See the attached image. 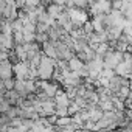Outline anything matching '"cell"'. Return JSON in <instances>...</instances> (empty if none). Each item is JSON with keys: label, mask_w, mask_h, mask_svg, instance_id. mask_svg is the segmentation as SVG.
<instances>
[{"label": "cell", "mask_w": 132, "mask_h": 132, "mask_svg": "<svg viewBox=\"0 0 132 132\" xmlns=\"http://www.w3.org/2000/svg\"><path fill=\"white\" fill-rule=\"evenodd\" d=\"M57 59H53L47 54L42 53V57H40V62L37 65V70H39V78L40 79H47V81H51V76H53V72H54V65H56Z\"/></svg>", "instance_id": "6da1fadb"}, {"label": "cell", "mask_w": 132, "mask_h": 132, "mask_svg": "<svg viewBox=\"0 0 132 132\" xmlns=\"http://www.w3.org/2000/svg\"><path fill=\"white\" fill-rule=\"evenodd\" d=\"M14 76V70H13V62L8 59L0 61V78L6 79V78H13Z\"/></svg>", "instance_id": "7a4b0ae2"}, {"label": "cell", "mask_w": 132, "mask_h": 132, "mask_svg": "<svg viewBox=\"0 0 132 132\" xmlns=\"http://www.w3.org/2000/svg\"><path fill=\"white\" fill-rule=\"evenodd\" d=\"M16 42H14V36L13 34H3L2 31H0V47H2L3 50H8L11 51L14 48Z\"/></svg>", "instance_id": "3957f363"}, {"label": "cell", "mask_w": 132, "mask_h": 132, "mask_svg": "<svg viewBox=\"0 0 132 132\" xmlns=\"http://www.w3.org/2000/svg\"><path fill=\"white\" fill-rule=\"evenodd\" d=\"M40 48H42V53H44V54H47V56H50V57H53V59H57V50H56L54 44H53L50 39L45 40L44 44H40Z\"/></svg>", "instance_id": "277c9868"}, {"label": "cell", "mask_w": 132, "mask_h": 132, "mask_svg": "<svg viewBox=\"0 0 132 132\" xmlns=\"http://www.w3.org/2000/svg\"><path fill=\"white\" fill-rule=\"evenodd\" d=\"M65 8H67L65 5H57V3H54V2H50V3L47 5V13L56 19V17H57V16H59Z\"/></svg>", "instance_id": "5b68a950"}, {"label": "cell", "mask_w": 132, "mask_h": 132, "mask_svg": "<svg viewBox=\"0 0 132 132\" xmlns=\"http://www.w3.org/2000/svg\"><path fill=\"white\" fill-rule=\"evenodd\" d=\"M67 62H69V69H70L72 72H78V70H81V69L84 67V61H82L81 57H78L76 54L72 56Z\"/></svg>", "instance_id": "8992f818"}, {"label": "cell", "mask_w": 132, "mask_h": 132, "mask_svg": "<svg viewBox=\"0 0 132 132\" xmlns=\"http://www.w3.org/2000/svg\"><path fill=\"white\" fill-rule=\"evenodd\" d=\"M123 34V28L121 27H109L107 28V37L109 40H118Z\"/></svg>", "instance_id": "52a82bcc"}, {"label": "cell", "mask_w": 132, "mask_h": 132, "mask_svg": "<svg viewBox=\"0 0 132 132\" xmlns=\"http://www.w3.org/2000/svg\"><path fill=\"white\" fill-rule=\"evenodd\" d=\"M13 50H14V53H16V56L19 57V61H27V59H28V51L25 50V47H23V44H16Z\"/></svg>", "instance_id": "ba28073f"}, {"label": "cell", "mask_w": 132, "mask_h": 132, "mask_svg": "<svg viewBox=\"0 0 132 132\" xmlns=\"http://www.w3.org/2000/svg\"><path fill=\"white\" fill-rule=\"evenodd\" d=\"M72 123V115H65V117H57L56 120V129L57 127H64Z\"/></svg>", "instance_id": "9c48e42d"}, {"label": "cell", "mask_w": 132, "mask_h": 132, "mask_svg": "<svg viewBox=\"0 0 132 132\" xmlns=\"http://www.w3.org/2000/svg\"><path fill=\"white\" fill-rule=\"evenodd\" d=\"M109 50H110V45H109V42H101V44H98V47H96L95 53H96L98 56H104V54H106Z\"/></svg>", "instance_id": "30bf717a"}, {"label": "cell", "mask_w": 132, "mask_h": 132, "mask_svg": "<svg viewBox=\"0 0 132 132\" xmlns=\"http://www.w3.org/2000/svg\"><path fill=\"white\" fill-rule=\"evenodd\" d=\"M79 110H82L81 109V106L75 101V100H72L70 101V104H69V115H73V113H78Z\"/></svg>", "instance_id": "8fae6325"}, {"label": "cell", "mask_w": 132, "mask_h": 132, "mask_svg": "<svg viewBox=\"0 0 132 132\" xmlns=\"http://www.w3.org/2000/svg\"><path fill=\"white\" fill-rule=\"evenodd\" d=\"M82 31L89 36V34H92V33H95V28H93V23H92V20L89 19V20H86L84 22V25H82Z\"/></svg>", "instance_id": "7c38bea8"}, {"label": "cell", "mask_w": 132, "mask_h": 132, "mask_svg": "<svg viewBox=\"0 0 132 132\" xmlns=\"http://www.w3.org/2000/svg\"><path fill=\"white\" fill-rule=\"evenodd\" d=\"M54 113L57 117H65V115H69V107L67 106H56Z\"/></svg>", "instance_id": "4fadbf2b"}, {"label": "cell", "mask_w": 132, "mask_h": 132, "mask_svg": "<svg viewBox=\"0 0 132 132\" xmlns=\"http://www.w3.org/2000/svg\"><path fill=\"white\" fill-rule=\"evenodd\" d=\"M14 36V42L16 44H23V30H16L13 33Z\"/></svg>", "instance_id": "5bb4252c"}, {"label": "cell", "mask_w": 132, "mask_h": 132, "mask_svg": "<svg viewBox=\"0 0 132 132\" xmlns=\"http://www.w3.org/2000/svg\"><path fill=\"white\" fill-rule=\"evenodd\" d=\"M37 23V22H36ZM36 23L34 22H27L23 23V31L25 33H36Z\"/></svg>", "instance_id": "9a60e30c"}, {"label": "cell", "mask_w": 132, "mask_h": 132, "mask_svg": "<svg viewBox=\"0 0 132 132\" xmlns=\"http://www.w3.org/2000/svg\"><path fill=\"white\" fill-rule=\"evenodd\" d=\"M48 28H50V25H47L44 22H37L36 23V33H47Z\"/></svg>", "instance_id": "2e32d148"}, {"label": "cell", "mask_w": 132, "mask_h": 132, "mask_svg": "<svg viewBox=\"0 0 132 132\" xmlns=\"http://www.w3.org/2000/svg\"><path fill=\"white\" fill-rule=\"evenodd\" d=\"M45 40H48V33H36V42L44 44Z\"/></svg>", "instance_id": "e0dca14e"}, {"label": "cell", "mask_w": 132, "mask_h": 132, "mask_svg": "<svg viewBox=\"0 0 132 132\" xmlns=\"http://www.w3.org/2000/svg\"><path fill=\"white\" fill-rule=\"evenodd\" d=\"M36 40V33H25L23 31V42H34Z\"/></svg>", "instance_id": "ac0fdd59"}, {"label": "cell", "mask_w": 132, "mask_h": 132, "mask_svg": "<svg viewBox=\"0 0 132 132\" xmlns=\"http://www.w3.org/2000/svg\"><path fill=\"white\" fill-rule=\"evenodd\" d=\"M42 3V0H25V5L30 6V8H36Z\"/></svg>", "instance_id": "d6986e66"}, {"label": "cell", "mask_w": 132, "mask_h": 132, "mask_svg": "<svg viewBox=\"0 0 132 132\" xmlns=\"http://www.w3.org/2000/svg\"><path fill=\"white\" fill-rule=\"evenodd\" d=\"M0 92H6V86H5V81L2 79V78H0Z\"/></svg>", "instance_id": "ffe728a7"}, {"label": "cell", "mask_w": 132, "mask_h": 132, "mask_svg": "<svg viewBox=\"0 0 132 132\" xmlns=\"http://www.w3.org/2000/svg\"><path fill=\"white\" fill-rule=\"evenodd\" d=\"M5 100H6V98H5V93H3V92H0V103H3Z\"/></svg>", "instance_id": "44dd1931"}]
</instances>
